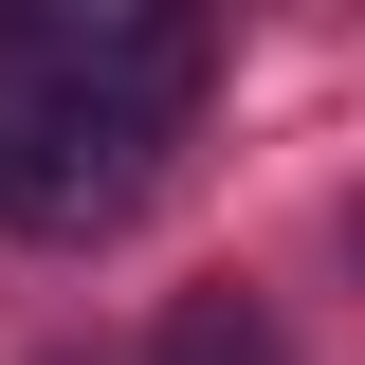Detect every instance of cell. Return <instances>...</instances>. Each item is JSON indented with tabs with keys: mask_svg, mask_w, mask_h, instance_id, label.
Segmentation results:
<instances>
[{
	"mask_svg": "<svg viewBox=\"0 0 365 365\" xmlns=\"http://www.w3.org/2000/svg\"><path fill=\"white\" fill-rule=\"evenodd\" d=\"M146 365H292V329H274L256 292H182V311H165V347H146Z\"/></svg>",
	"mask_w": 365,
	"mask_h": 365,
	"instance_id": "cell-2",
	"label": "cell"
},
{
	"mask_svg": "<svg viewBox=\"0 0 365 365\" xmlns=\"http://www.w3.org/2000/svg\"><path fill=\"white\" fill-rule=\"evenodd\" d=\"M146 146H165V128L91 110V91H19V110H0V220H19V237H110L146 201Z\"/></svg>",
	"mask_w": 365,
	"mask_h": 365,
	"instance_id": "cell-1",
	"label": "cell"
}]
</instances>
